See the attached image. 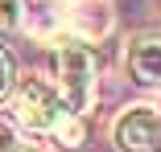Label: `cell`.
<instances>
[{
	"label": "cell",
	"mask_w": 161,
	"mask_h": 152,
	"mask_svg": "<svg viewBox=\"0 0 161 152\" xmlns=\"http://www.w3.org/2000/svg\"><path fill=\"white\" fill-rule=\"evenodd\" d=\"M17 119L29 132H54L62 144H83V124L58 95V86L42 78H25L17 86Z\"/></svg>",
	"instance_id": "obj_1"
},
{
	"label": "cell",
	"mask_w": 161,
	"mask_h": 152,
	"mask_svg": "<svg viewBox=\"0 0 161 152\" xmlns=\"http://www.w3.org/2000/svg\"><path fill=\"white\" fill-rule=\"evenodd\" d=\"M54 70H58V95L66 99L75 115L91 111L95 103V53L83 37H66L54 49Z\"/></svg>",
	"instance_id": "obj_2"
},
{
	"label": "cell",
	"mask_w": 161,
	"mask_h": 152,
	"mask_svg": "<svg viewBox=\"0 0 161 152\" xmlns=\"http://www.w3.org/2000/svg\"><path fill=\"white\" fill-rule=\"evenodd\" d=\"M112 140H116L120 152H161V115H157L149 103L128 107V111L116 119Z\"/></svg>",
	"instance_id": "obj_3"
},
{
	"label": "cell",
	"mask_w": 161,
	"mask_h": 152,
	"mask_svg": "<svg viewBox=\"0 0 161 152\" xmlns=\"http://www.w3.org/2000/svg\"><path fill=\"white\" fill-rule=\"evenodd\" d=\"M128 70L141 86H161V33H141L128 45Z\"/></svg>",
	"instance_id": "obj_4"
},
{
	"label": "cell",
	"mask_w": 161,
	"mask_h": 152,
	"mask_svg": "<svg viewBox=\"0 0 161 152\" xmlns=\"http://www.w3.org/2000/svg\"><path fill=\"white\" fill-rule=\"evenodd\" d=\"M13 86H17V58H13V49L0 45V99H4Z\"/></svg>",
	"instance_id": "obj_5"
},
{
	"label": "cell",
	"mask_w": 161,
	"mask_h": 152,
	"mask_svg": "<svg viewBox=\"0 0 161 152\" xmlns=\"http://www.w3.org/2000/svg\"><path fill=\"white\" fill-rule=\"evenodd\" d=\"M25 17V0H0V29H17Z\"/></svg>",
	"instance_id": "obj_6"
},
{
	"label": "cell",
	"mask_w": 161,
	"mask_h": 152,
	"mask_svg": "<svg viewBox=\"0 0 161 152\" xmlns=\"http://www.w3.org/2000/svg\"><path fill=\"white\" fill-rule=\"evenodd\" d=\"M17 144V132H13V124H0V152H8Z\"/></svg>",
	"instance_id": "obj_7"
},
{
	"label": "cell",
	"mask_w": 161,
	"mask_h": 152,
	"mask_svg": "<svg viewBox=\"0 0 161 152\" xmlns=\"http://www.w3.org/2000/svg\"><path fill=\"white\" fill-rule=\"evenodd\" d=\"M8 152H37V148H29V144H21V140H17V144H13Z\"/></svg>",
	"instance_id": "obj_8"
}]
</instances>
